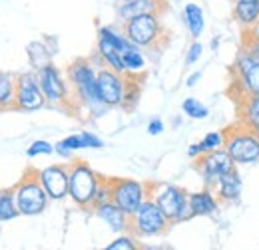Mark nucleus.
<instances>
[{
    "label": "nucleus",
    "instance_id": "obj_36",
    "mask_svg": "<svg viewBox=\"0 0 259 250\" xmlns=\"http://www.w3.org/2000/svg\"><path fill=\"white\" fill-rule=\"evenodd\" d=\"M126 2H134V0H126Z\"/></svg>",
    "mask_w": 259,
    "mask_h": 250
},
{
    "label": "nucleus",
    "instance_id": "obj_37",
    "mask_svg": "<svg viewBox=\"0 0 259 250\" xmlns=\"http://www.w3.org/2000/svg\"><path fill=\"white\" fill-rule=\"evenodd\" d=\"M257 4H259V0H257Z\"/></svg>",
    "mask_w": 259,
    "mask_h": 250
},
{
    "label": "nucleus",
    "instance_id": "obj_5",
    "mask_svg": "<svg viewBox=\"0 0 259 250\" xmlns=\"http://www.w3.org/2000/svg\"><path fill=\"white\" fill-rule=\"evenodd\" d=\"M154 201L158 203V207L162 209V213L169 222H184V220L192 219L188 195L184 189L176 187V185H162L156 191Z\"/></svg>",
    "mask_w": 259,
    "mask_h": 250
},
{
    "label": "nucleus",
    "instance_id": "obj_27",
    "mask_svg": "<svg viewBox=\"0 0 259 250\" xmlns=\"http://www.w3.org/2000/svg\"><path fill=\"white\" fill-rule=\"evenodd\" d=\"M182 109H184V113H186L188 117H192V119H205V117L209 115V109H207L201 101H197L195 97L184 99Z\"/></svg>",
    "mask_w": 259,
    "mask_h": 250
},
{
    "label": "nucleus",
    "instance_id": "obj_29",
    "mask_svg": "<svg viewBox=\"0 0 259 250\" xmlns=\"http://www.w3.org/2000/svg\"><path fill=\"white\" fill-rule=\"evenodd\" d=\"M56 151V147H52L48 141H34L32 145L28 147V157H36V155H50V153H54Z\"/></svg>",
    "mask_w": 259,
    "mask_h": 250
},
{
    "label": "nucleus",
    "instance_id": "obj_3",
    "mask_svg": "<svg viewBox=\"0 0 259 250\" xmlns=\"http://www.w3.org/2000/svg\"><path fill=\"white\" fill-rule=\"evenodd\" d=\"M229 157L235 165H247L255 163L259 159V135L249 127L237 123L226 131V145H224Z\"/></svg>",
    "mask_w": 259,
    "mask_h": 250
},
{
    "label": "nucleus",
    "instance_id": "obj_35",
    "mask_svg": "<svg viewBox=\"0 0 259 250\" xmlns=\"http://www.w3.org/2000/svg\"><path fill=\"white\" fill-rule=\"evenodd\" d=\"M245 30H249V34H251V40H257L259 42V20L255 26H251V28H245Z\"/></svg>",
    "mask_w": 259,
    "mask_h": 250
},
{
    "label": "nucleus",
    "instance_id": "obj_8",
    "mask_svg": "<svg viewBox=\"0 0 259 250\" xmlns=\"http://www.w3.org/2000/svg\"><path fill=\"white\" fill-rule=\"evenodd\" d=\"M112 203H116L128 217H132L146 201V187L134 179H110Z\"/></svg>",
    "mask_w": 259,
    "mask_h": 250
},
{
    "label": "nucleus",
    "instance_id": "obj_31",
    "mask_svg": "<svg viewBox=\"0 0 259 250\" xmlns=\"http://www.w3.org/2000/svg\"><path fill=\"white\" fill-rule=\"evenodd\" d=\"M134 248H136V244H134V240L128 238V236L116 238L114 242L108 244V250H134Z\"/></svg>",
    "mask_w": 259,
    "mask_h": 250
},
{
    "label": "nucleus",
    "instance_id": "obj_1",
    "mask_svg": "<svg viewBox=\"0 0 259 250\" xmlns=\"http://www.w3.org/2000/svg\"><path fill=\"white\" fill-rule=\"evenodd\" d=\"M70 74V82L76 90V95L78 99L94 113V115H102L108 105L100 99V94H98V82H96V74L92 70V66L86 62V60H78L70 66L68 70Z\"/></svg>",
    "mask_w": 259,
    "mask_h": 250
},
{
    "label": "nucleus",
    "instance_id": "obj_18",
    "mask_svg": "<svg viewBox=\"0 0 259 250\" xmlns=\"http://www.w3.org/2000/svg\"><path fill=\"white\" fill-rule=\"evenodd\" d=\"M215 189H218V199L220 201H224V203H235V201H239L243 185H241V177L235 171V167L231 171H227L226 175L218 181Z\"/></svg>",
    "mask_w": 259,
    "mask_h": 250
},
{
    "label": "nucleus",
    "instance_id": "obj_13",
    "mask_svg": "<svg viewBox=\"0 0 259 250\" xmlns=\"http://www.w3.org/2000/svg\"><path fill=\"white\" fill-rule=\"evenodd\" d=\"M40 183L44 185L50 199L60 201L68 195V185H70V173L64 165H50L38 173Z\"/></svg>",
    "mask_w": 259,
    "mask_h": 250
},
{
    "label": "nucleus",
    "instance_id": "obj_16",
    "mask_svg": "<svg viewBox=\"0 0 259 250\" xmlns=\"http://www.w3.org/2000/svg\"><path fill=\"white\" fill-rule=\"evenodd\" d=\"M188 203H190L192 217H211L220 209V201L215 199V195L211 193L209 187L188 195Z\"/></svg>",
    "mask_w": 259,
    "mask_h": 250
},
{
    "label": "nucleus",
    "instance_id": "obj_6",
    "mask_svg": "<svg viewBox=\"0 0 259 250\" xmlns=\"http://www.w3.org/2000/svg\"><path fill=\"white\" fill-rule=\"evenodd\" d=\"M160 34H162V26L154 12L132 16L124 22V36L136 46H154Z\"/></svg>",
    "mask_w": 259,
    "mask_h": 250
},
{
    "label": "nucleus",
    "instance_id": "obj_24",
    "mask_svg": "<svg viewBox=\"0 0 259 250\" xmlns=\"http://www.w3.org/2000/svg\"><path fill=\"white\" fill-rule=\"evenodd\" d=\"M16 215H20L16 201H14V191H4L0 193V222L12 220Z\"/></svg>",
    "mask_w": 259,
    "mask_h": 250
},
{
    "label": "nucleus",
    "instance_id": "obj_30",
    "mask_svg": "<svg viewBox=\"0 0 259 250\" xmlns=\"http://www.w3.org/2000/svg\"><path fill=\"white\" fill-rule=\"evenodd\" d=\"M201 54H203V46H201L199 42H194V44L190 46L188 54H186V64H188V66L195 64L197 60H199V58H201Z\"/></svg>",
    "mask_w": 259,
    "mask_h": 250
},
{
    "label": "nucleus",
    "instance_id": "obj_25",
    "mask_svg": "<svg viewBox=\"0 0 259 250\" xmlns=\"http://www.w3.org/2000/svg\"><path fill=\"white\" fill-rule=\"evenodd\" d=\"M152 6H154L152 0H134V2H126L118 12L126 22L132 16H138V14H144V12H152Z\"/></svg>",
    "mask_w": 259,
    "mask_h": 250
},
{
    "label": "nucleus",
    "instance_id": "obj_12",
    "mask_svg": "<svg viewBox=\"0 0 259 250\" xmlns=\"http://www.w3.org/2000/svg\"><path fill=\"white\" fill-rule=\"evenodd\" d=\"M38 84H40L42 92L46 95V99L52 101V103H62L66 95H68V86L62 80L58 68H54L52 64L38 70Z\"/></svg>",
    "mask_w": 259,
    "mask_h": 250
},
{
    "label": "nucleus",
    "instance_id": "obj_19",
    "mask_svg": "<svg viewBox=\"0 0 259 250\" xmlns=\"http://www.w3.org/2000/svg\"><path fill=\"white\" fill-rule=\"evenodd\" d=\"M233 18L243 30L255 26L259 20L257 0H233Z\"/></svg>",
    "mask_w": 259,
    "mask_h": 250
},
{
    "label": "nucleus",
    "instance_id": "obj_34",
    "mask_svg": "<svg viewBox=\"0 0 259 250\" xmlns=\"http://www.w3.org/2000/svg\"><path fill=\"white\" fill-rule=\"evenodd\" d=\"M201 80V72H195V74H192L188 80H186V86H190V88H194L195 84Z\"/></svg>",
    "mask_w": 259,
    "mask_h": 250
},
{
    "label": "nucleus",
    "instance_id": "obj_15",
    "mask_svg": "<svg viewBox=\"0 0 259 250\" xmlns=\"http://www.w3.org/2000/svg\"><path fill=\"white\" fill-rule=\"evenodd\" d=\"M96 215L100 219L104 220L114 232H124V230H128L130 226V219L116 203H112V201H106V203H100L96 205Z\"/></svg>",
    "mask_w": 259,
    "mask_h": 250
},
{
    "label": "nucleus",
    "instance_id": "obj_17",
    "mask_svg": "<svg viewBox=\"0 0 259 250\" xmlns=\"http://www.w3.org/2000/svg\"><path fill=\"white\" fill-rule=\"evenodd\" d=\"M86 147H90V149H100V147H104V141H102L100 137H96L94 133L84 131V133L70 135V137L62 139V141L56 145V151H58L60 155L70 157V153H72V151L86 149Z\"/></svg>",
    "mask_w": 259,
    "mask_h": 250
},
{
    "label": "nucleus",
    "instance_id": "obj_26",
    "mask_svg": "<svg viewBox=\"0 0 259 250\" xmlns=\"http://www.w3.org/2000/svg\"><path fill=\"white\" fill-rule=\"evenodd\" d=\"M28 56H30V62H32V66L36 70H40V68H44V66L50 64V52L40 42H32L28 46Z\"/></svg>",
    "mask_w": 259,
    "mask_h": 250
},
{
    "label": "nucleus",
    "instance_id": "obj_4",
    "mask_svg": "<svg viewBox=\"0 0 259 250\" xmlns=\"http://www.w3.org/2000/svg\"><path fill=\"white\" fill-rule=\"evenodd\" d=\"M48 193L44 185L40 183V177L38 173L34 177H24L16 187H14V201H16V207L20 211V215H26V217H34V215H40L46 205H48Z\"/></svg>",
    "mask_w": 259,
    "mask_h": 250
},
{
    "label": "nucleus",
    "instance_id": "obj_22",
    "mask_svg": "<svg viewBox=\"0 0 259 250\" xmlns=\"http://www.w3.org/2000/svg\"><path fill=\"white\" fill-rule=\"evenodd\" d=\"M16 99V80L0 72V109L14 105Z\"/></svg>",
    "mask_w": 259,
    "mask_h": 250
},
{
    "label": "nucleus",
    "instance_id": "obj_11",
    "mask_svg": "<svg viewBox=\"0 0 259 250\" xmlns=\"http://www.w3.org/2000/svg\"><path fill=\"white\" fill-rule=\"evenodd\" d=\"M46 101V95L42 92L38 78L32 74H22L16 78V99L14 105L18 109H26V111H34L40 109Z\"/></svg>",
    "mask_w": 259,
    "mask_h": 250
},
{
    "label": "nucleus",
    "instance_id": "obj_10",
    "mask_svg": "<svg viewBox=\"0 0 259 250\" xmlns=\"http://www.w3.org/2000/svg\"><path fill=\"white\" fill-rule=\"evenodd\" d=\"M195 167L201 173L205 185L211 189L218 185V181L226 175L227 171H231L235 167V163H233V159L229 157L226 149H215V151H207V153L197 157Z\"/></svg>",
    "mask_w": 259,
    "mask_h": 250
},
{
    "label": "nucleus",
    "instance_id": "obj_32",
    "mask_svg": "<svg viewBox=\"0 0 259 250\" xmlns=\"http://www.w3.org/2000/svg\"><path fill=\"white\" fill-rule=\"evenodd\" d=\"M163 131V121L160 117H156V119H152L150 123H148V133L150 135H160Z\"/></svg>",
    "mask_w": 259,
    "mask_h": 250
},
{
    "label": "nucleus",
    "instance_id": "obj_33",
    "mask_svg": "<svg viewBox=\"0 0 259 250\" xmlns=\"http://www.w3.org/2000/svg\"><path fill=\"white\" fill-rule=\"evenodd\" d=\"M205 153V149H203V145L201 143H194V145H190V149H188V155L190 157H199Z\"/></svg>",
    "mask_w": 259,
    "mask_h": 250
},
{
    "label": "nucleus",
    "instance_id": "obj_20",
    "mask_svg": "<svg viewBox=\"0 0 259 250\" xmlns=\"http://www.w3.org/2000/svg\"><path fill=\"white\" fill-rule=\"evenodd\" d=\"M239 123L259 135V94L247 95L239 105Z\"/></svg>",
    "mask_w": 259,
    "mask_h": 250
},
{
    "label": "nucleus",
    "instance_id": "obj_14",
    "mask_svg": "<svg viewBox=\"0 0 259 250\" xmlns=\"http://www.w3.org/2000/svg\"><path fill=\"white\" fill-rule=\"evenodd\" d=\"M235 78L245 95L259 94V62L253 60L245 50L235 62Z\"/></svg>",
    "mask_w": 259,
    "mask_h": 250
},
{
    "label": "nucleus",
    "instance_id": "obj_2",
    "mask_svg": "<svg viewBox=\"0 0 259 250\" xmlns=\"http://www.w3.org/2000/svg\"><path fill=\"white\" fill-rule=\"evenodd\" d=\"M70 185H68V195L70 199L78 205V207H90L94 205L96 199V191L100 187V177L96 171L86 165L84 161H76L70 169Z\"/></svg>",
    "mask_w": 259,
    "mask_h": 250
},
{
    "label": "nucleus",
    "instance_id": "obj_28",
    "mask_svg": "<svg viewBox=\"0 0 259 250\" xmlns=\"http://www.w3.org/2000/svg\"><path fill=\"white\" fill-rule=\"evenodd\" d=\"M201 145H203L205 153L207 151H215V149H224V145H226V131H211V133H207L201 139Z\"/></svg>",
    "mask_w": 259,
    "mask_h": 250
},
{
    "label": "nucleus",
    "instance_id": "obj_7",
    "mask_svg": "<svg viewBox=\"0 0 259 250\" xmlns=\"http://www.w3.org/2000/svg\"><path fill=\"white\" fill-rule=\"evenodd\" d=\"M132 222L140 236H156V234H162L167 228L169 220L165 219V215L154 199H146L140 205V209L132 215Z\"/></svg>",
    "mask_w": 259,
    "mask_h": 250
},
{
    "label": "nucleus",
    "instance_id": "obj_23",
    "mask_svg": "<svg viewBox=\"0 0 259 250\" xmlns=\"http://www.w3.org/2000/svg\"><path fill=\"white\" fill-rule=\"evenodd\" d=\"M138 48H140V46L130 44L128 48L124 50V54H122L124 64H126V72H132V74L142 72V70H144V66H146V58L142 56V52H140Z\"/></svg>",
    "mask_w": 259,
    "mask_h": 250
},
{
    "label": "nucleus",
    "instance_id": "obj_21",
    "mask_svg": "<svg viewBox=\"0 0 259 250\" xmlns=\"http://www.w3.org/2000/svg\"><path fill=\"white\" fill-rule=\"evenodd\" d=\"M184 22L188 26V30L192 34V38H199L203 26H205V20H203V10L197 6V4H186L184 8Z\"/></svg>",
    "mask_w": 259,
    "mask_h": 250
},
{
    "label": "nucleus",
    "instance_id": "obj_9",
    "mask_svg": "<svg viewBox=\"0 0 259 250\" xmlns=\"http://www.w3.org/2000/svg\"><path fill=\"white\" fill-rule=\"evenodd\" d=\"M96 82H98L100 99L108 107H114V105H122L124 103L126 90H128V84H126L124 74H118L112 68H102L96 74Z\"/></svg>",
    "mask_w": 259,
    "mask_h": 250
}]
</instances>
